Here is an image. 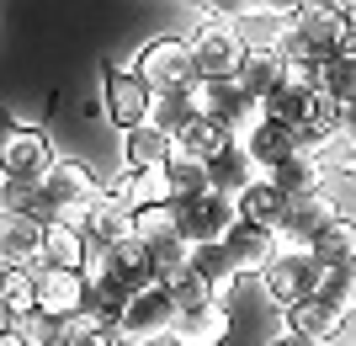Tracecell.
<instances>
[{
	"label": "cell",
	"mask_w": 356,
	"mask_h": 346,
	"mask_svg": "<svg viewBox=\"0 0 356 346\" xmlns=\"http://www.w3.org/2000/svg\"><path fill=\"white\" fill-rule=\"evenodd\" d=\"M90 299V277L86 272H64V267H43L38 272V309L54 320H80Z\"/></svg>",
	"instance_id": "cell-13"
},
{
	"label": "cell",
	"mask_w": 356,
	"mask_h": 346,
	"mask_svg": "<svg viewBox=\"0 0 356 346\" xmlns=\"http://www.w3.org/2000/svg\"><path fill=\"white\" fill-rule=\"evenodd\" d=\"M314 96H319V91H303L298 80H287V86L266 102V118L287 123V128H303V123L314 118Z\"/></svg>",
	"instance_id": "cell-29"
},
{
	"label": "cell",
	"mask_w": 356,
	"mask_h": 346,
	"mask_svg": "<svg viewBox=\"0 0 356 346\" xmlns=\"http://www.w3.org/2000/svg\"><path fill=\"white\" fill-rule=\"evenodd\" d=\"M351 150H356V118H351Z\"/></svg>",
	"instance_id": "cell-41"
},
{
	"label": "cell",
	"mask_w": 356,
	"mask_h": 346,
	"mask_svg": "<svg viewBox=\"0 0 356 346\" xmlns=\"http://www.w3.org/2000/svg\"><path fill=\"white\" fill-rule=\"evenodd\" d=\"M86 261H90V240H86V229H48V267L86 272Z\"/></svg>",
	"instance_id": "cell-30"
},
{
	"label": "cell",
	"mask_w": 356,
	"mask_h": 346,
	"mask_svg": "<svg viewBox=\"0 0 356 346\" xmlns=\"http://www.w3.org/2000/svg\"><path fill=\"white\" fill-rule=\"evenodd\" d=\"M165 293L176 299V309H181V315H192V309H208V304H218V299H213V288L202 283L197 272H181L176 283H165Z\"/></svg>",
	"instance_id": "cell-36"
},
{
	"label": "cell",
	"mask_w": 356,
	"mask_h": 346,
	"mask_svg": "<svg viewBox=\"0 0 356 346\" xmlns=\"http://www.w3.org/2000/svg\"><path fill=\"white\" fill-rule=\"evenodd\" d=\"M16 336L27 346H64L70 341V320H54V315H43V309H32V315H22L11 325Z\"/></svg>",
	"instance_id": "cell-34"
},
{
	"label": "cell",
	"mask_w": 356,
	"mask_h": 346,
	"mask_svg": "<svg viewBox=\"0 0 356 346\" xmlns=\"http://www.w3.org/2000/svg\"><path fill=\"white\" fill-rule=\"evenodd\" d=\"M192 272L213 288V299H218V304L229 299L234 283L245 277V272L234 267V256H229V245H192Z\"/></svg>",
	"instance_id": "cell-22"
},
{
	"label": "cell",
	"mask_w": 356,
	"mask_h": 346,
	"mask_svg": "<svg viewBox=\"0 0 356 346\" xmlns=\"http://www.w3.org/2000/svg\"><path fill=\"white\" fill-rule=\"evenodd\" d=\"M0 346H27V341H22V336H16L11 325H6V336H0Z\"/></svg>",
	"instance_id": "cell-40"
},
{
	"label": "cell",
	"mask_w": 356,
	"mask_h": 346,
	"mask_svg": "<svg viewBox=\"0 0 356 346\" xmlns=\"http://www.w3.org/2000/svg\"><path fill=\"white\" fill-rule=\"evenodd\" d=\"M287 203H293V197H287L282 187L266 176L261 187H250V192L239 197V219H245V224H266V229H277V224H282V213H287Z\"/></svg>",
	"instance_id": "cell-26"
},
{
	"label": "cell",
	"mask_w": 356,
	"mask_h": 346,
	"mask_svg": "<svg viewBox=\"0 0 356 346\" xmlns=\"http://www.w3.org/2000/svg\"><path fill=\"white\" fill-rule=\"evenodd\" d=\"M335 219H341V208H335L325 192L287 203L282 224H277V235H282V251H314V240H319V235H325Z\"/></svg>",
	"instance_id": "cell-11"
},
{
	"label": "cell",
	"mask_w": 356,
	"mask_h": 346,
	"mask_svg": "<svg viewBox=\"0 0 356 346\" xmlns=\"http://www.w3.org/2000/svg\"><path fill=\"white\" fill-rule=\"evenodd\" d=\"M319 283H325V272H319V261H314L309 251H282V256L261 272V288H266V299L277 304V309L319 299Z\"/></svg>",
	"instance_id": "cell-6"
},
{
	"label": "cell",
	"mask_w": 356,
	"mask_h": 346,
	"mask_svg": "<svg viewBox=\"0 0 356 346\" xmlns=\"http://www.w3.org/2000/svg\"><path fill=\"white\" fill-rule=\"evenodd\" d=\"M245 150H250V160L261 171H277V166H287L293 155H303V144H298V128H287V123H277V118H266L261 128H255L250 139H245Z\"/></svg>",
	"instance_id": "cell-18"
},
{
	"label": "cell",
	"mask_w": 356,
	"mask_h": 346,
	"mask_svg": "<svg viewBox=\"0 0 356 346\" xmlns=\"http://www.w3.org/2000/svg\"><path fill=\"white\" fill-rule=\"evenodd\" d=\"M0 304H6V320H22L38 309V272H6L0 277Z\"/></svg>",
	"instance_id": "cell-32"
},
{
	"label": "cell",
	"mask_w": 356,
	"mask_h": 346,
	"mask_svg": "<svg viewBox=\"0 0 356 346\" xmlns=\"http://www.w3.org/2000/svg\"><path fill=\"white\" fill-rule=\"evenodd\" d=\"M314 261H319V272H356V219H335V224L314 240V251H309Z\"/></svg>",
	"instance_id": "cell-21"
},
{
	"label": "cell",
	"mask_w": 356,
	"mask_h": 346,
	"mask_svg": "<svg viewBox=\"0 0 356 346\" xmlns=\"http://www.w3.org/2000/svg\"><path fill=\"white\" fill-rule=\"evenodd\" d=\"M325 176H330V171L319 166L314 155H293L287 166L271 171V181H277V187H282L293 203H298V197H319V192H325Z\"/></svg>",
	"instance_id": "cell-25"
},
{
	"label": "cell",
	"mask_w": 356,
	"mask_h": 346,
	"mask_svg": "<svg viewBox=\"0 0 356 346\" xmlns=\"http://www.w3.org/2000/svg\"><path fill=\"white\" fill-rule=\"evenodd\" d=\"M102 96H106V118L118 123L122 134H134V128H149V123H154V102H160V96L138 80V70H106Z\"/></svg>",
	"instance_id": "cell-9"
},
{
	"label": "cell",
	"mask_w": 356,
	"mask_h": 346,
	"mask_svg": "<svg viewBox=\"0 0 356 346\" xmlns=\"http://www.w3.org/2000/svg\"><path fill=\"white\" fill-rule=\"evenodd\" d=\"M282 325H287V336H303V341H319V346L346 331V320L335 315L325 299H303V304H293V309H282Z\"/></svg>",
	"instance_id": "cell-20"
},
{
	"label": "cell",
	"mask_w": 356,
	"mask_h": 346,
	"mask_svg": "<svg viewBox=\"0 0 356 346\" xmlns=\"http://www.w3.org/2000/svg\"><path fill=\"white\" fill-rule=\"evenodd\" d=\"M341 16L335 6H303L298 22L287 27V43H282V59L287 64H335L341 59Z\"/></svg>",
	"instance_id": "cell-4"
},
{
	"label": "cell",
	"mask_w": 356,
	"mask_h": 346,
	"mask_svg": "<svg viewBox=\"0 0 356 346\" xmlns=\"http://www.w3.org/2000/svg\"><path fill=\"white\" fill-rule=\"evenodd\" d=\"M223 336H229V309H223V304H208V309L181 315L176 331H170V341L176 346H218Z\"/></svg>",
	"instance_id": "cell-23"
},
{
	"label": "cell",
	"mask_w": 356,
	"mask_h": 346,
	"mask_svg": "<svg viewBox=\"0 0 356 346\" xmlns=\"http://www.w3.org/2000/svg\"><path fill=\"white\" fill-rule=\"evenodd\" d=\"M134 240H144L149 251L165 245V240H181V213H176V203H149V208H138L134 213Z\"/></svg>",
	"instance_id": "cell-28"
},
{
	"label": "cell",
	"mask_w": 356,
	"mask_h": 346,
	"mask_svg": "<svg viewBox=\"0 0 356 346\" xmlns=\"http://www.w3.org/2000/svg\"><path fill=\"white\" fill-rule=\"evenodd\" d=\"M202 118H208V86H202V80L186 86V91H170V96L154 102V123H160L170 139H181L186 128H197Z\"/></svg>",
	"instance_id": "cell-17"
},
{
	"label": "cell",
	"mask_w": 356,
	"mask_h": 346,
	"mask_svg": "<svg viewBox=\"0 0 356 346\" xmlns=\"http://www.w3.org/2000/svg\"><path fill=\"white\" fill-rule=\"evenodd\" d=\"M271 346H319V341H303V336H282V341H271Z\"/></svg>",
	"instance_id": "cell-39"
},
{
	"label": "cell",
	"mask_w": 356,
	"mask_h": 346,
	"mask_svg": "<svg viewBox=\"0 0 356 346\" xmlns=\"http://www.w3.org/2000/svg\"><path fill=\"white\" fill-rule=\"evenodd\" d=\"M229 144H234V139L223 134V128H218L213 118H202L197 128H186V134L176 139V150H181V155H192V160H218V155L229 150Z\"/></svg>",
	"instance_id": "cell-33"
},
{
	"label": "cell",
	"mask_w": 356,
	"mask_h": 346,
	"mask_svg": "<svg viewBox=\"0 0 356 346\" xmlns=\"http://www.w3.org/2000/svg\"><path fill=\"white\" fill-rule=\"evenodd\" d=\"M102 192L106 187H96V176H90L80 160H59L54 176L38 187L32 208H38V219H43L48 229H86L96 203H102Z\"/></svg>",
	"instance_id": "cell-2"
},
{
	"label": "cell",
	"mask_w": 356,
	"mask_h": 346,
	"mask_svg": "<svg viewBox=\"0 0 356 346\" xmlns=\"http://www.w3.org/2000/svg\"><path fill=\"white\" fill-rule=\"evenodd\" d=\"M134 203L118 192V187H106L102 203H96V213H90V224H86V240L90 245H102V251H118V245L134 240Z\"/></svg>",
	"instance_id": "cell-14"
},
{
	"label": "cell",
	"mask_w": 356,
	"mask_h": 346,
	"mask_svg": "<svg viewBox=\"0 0 356 346\" xmlns=\"http://www.w3.org/2000/svg\"><path fill=\"white\" fill-rule=\"evenodd\" d=\"M138 80H144L154 96H170V91L197 86V59H192V38H154V43L138 54Z\"/></svg>",
	"instance_id": "cell-5"
},
{
	"label": "cell",
	"mask_w": 356,
	"mask_h": 346,
	"mask_svg": "<svg viewBox=\"0 0 356 346\" xmlns=\"http://www.w3.org/2000/svg\"><path fill=\"white\" fill-rule=\"evenodd\" d=\"M192 59L202 86H223V80H239L250 48H245V38L229 16H202V27L192 32Z\"/></svg>",
	"instance_id": "cell-3"
},
{
	"label": "cell",
	"mask_w": 356,
	"mask_h": 346,
	"mask_svg": "<svg viewBox=\"0 0 356 346\" xmlns=\"http://www.w3.org/2000/svg\"><path fill=\"white\" fill-rule=\"evenodd\" d=\"M208 118L218 123L223 134L234 139V144H245V139L266 123V107L255 102L250 91L239 86V80H223V86H208Z\"/></svg>",
	"instance_id": "cell-10"
},
{
	"label": "cell",
	"mask_w": 356,
	"mask_h": 346,
	"mask_svg": "<svg viewBox=\"0 0 356 346\" xmlns=\"http://www.w3.org/2000/svg\"><path fill=\"white\" fill-rule=\"evenodd\" d=\"M223 245H229V256H234L239 272H266L271 261L282 256V235L266 229V224H245V219H239V229Z\"/></svg>",
	"instance_id": "cell-16"
},
{
	"label": "cell",
	"mask_w": 356,
	"mask_h": 346,
	"mask_svg": "<svg viewBox=\"0 0 356 346\" xmlns=\"http://www.w3.org/2000/svg\"><path fill=\"white\" fill-rule=\"evenodd\" d=\"M165 181H170V203H192V197H208L213 192V176H208V160H192L181 155L165 166Z\"/></svg>",
	"instance_id": "cell-27"
},
{
	"label": "cell",
	"mask_w": 356,
	"mask_h": 346,
	"mask_svg": "<svg viewBox=\"0 0 356 346\" xmlns=\"http://www.w3.org/2000/svg\"><path fill=\"white\" fill-rule=\"evenodd\" d=\"M118 192L134 208H149V203H170V181H165V171H122Z\"/></svg>",
	"instance_id": "cell-31"
},
{
	"label": "cell",
	"mask_w": 356,
	"mask_h": 346,
	"mask_svg": "<svg viewBox=\"0 0 356 346\" xmlns=\"http://www.w3.org/2000/svg\"><path fill=\"white\" fill-rule=\"evenodd\" d=\"M0 261H6V272L48 267V224L38 213H6L0 219Z\"/></svg>",
	"instance_id": "cell-8"
},
{
	"label": "cell",
	"mask_w": 356,
	"mask_h": 346,
	"mask_svg": "<svg viewBox=\"0 0 356 346\" xmlns=\"http://www.w3.org/2000/svg\"><path fill=\"white\" fill-rule=\"evenodd\" d=\"M341 64H356V27L341 32Z\"/></svg>",
	"instance_id": "cell-38"
},
{
	"label": "cell",
	"mask_w": 356,
	"mask_h": 346,
	"mask_svg": "<svg viewBox=\"0 0 356 346\" xmlns=\"http://www.w3.org/2000/svg\"><path fill=\"white\" fill-rule=\"evenodd\" d=\"M330 171H341V176H351V181H356V150H341L335 160H330Z\"/></svg>",
	"instance_id": "cell-37"
},
{
	"label": "cell",
	"mask_w": 356,
	"mask_h": 346,
	"mask_svg": "<svg viewBox=\"0 0 356 346\" xmlns=\"http://www.w3.org/2000/svg\"><path fill=\"white\" fill-rule=\"evenodd\" d=\"M128 346H144V341H128Z\"/></svg>",
	"instance_id": "cell-42"
},
{
	"label": "cell",
	"mask_w": 356,
	"mask_h": 346,
	"mask_svg": "<svg viewBox=\"0 0 356 346\" xmlns=\"http://www.w3.org/2000/svg\"><path fill=\"white\" fill-rule=\"evenodd\" d=\"M176 320H181L176 299H170L165 288H149V293H138V299L128 304V309H122V331H128V341L154 346L160 336H170V331H176Z\"/></svg>",
	"instance_id": "cell-12"
},
{
	"label": "cell",
	"mask_w": 356,
	"mask_h": 346,
	"mask_svg": "<svg viewBox=\"0 0 356 346\" xmlns=\"http://www.w3.org/2000/svg\"><path fill=\"white\" fill-rule=\"evenodd\" d=\"M122 155H128L122 171H165L170 160H176V139L165 134L160 123H149V128L122 134Z\"/></svg>",
	"instance_id": "cell-19"
},
{
	"label": "cell",
	"mask_w": 356,
	"mask_h": 346,
	"mask_svg": "<svg viewBox=\"0 0 356 346\" xmlns=\"http://www.w3.org/2000/svg\"><path fill=\"white\" fill-rule=\"evenodd\" d=\"M208 176H213V192H218V197H234V203H239L250 187H261V181H266V171L250 160V150H245V144H229L218 160H208Z\"/></svg>",
	"instance_id": "cell-15"
},
{
	"label": "cell",
	"mask_w": 356,
	"mask_h": 346,
	"mask_svg": "<svg viewBox=\"0 0 356 346\" xmlns=\"http://www.w3.org/2000/svg\"><path fill=\"white\" fill-rule=\"evenodd\" d=\"M319 299H325L341 320H351V315H356V272H325Z\"/></svg>",
	"instance_id": "cell-35"
},
{
	"label": "cell",
	"mask_w": 356,
	"mask_h": 346,
	"mask_svg": "<svg viewBox=\"0 0 356 346\" xmlns=\"http://www.w3.org/2000/svg\"><path fill=\"white\" fill-rule=\"evenodd\" d=\"M287 80H293V70H287L282 54H250V59H245V70H239V86L250 91L261 107H266L271 96L287 86Z\"/></svg>",
	"instance_id": "cell-24"
},
{
	"label": "cell",
	"mask_w": 356,
	"mask_h": 346,
	"mask_svg": "<svg viewBox=\"0 0 356 346\" xmlns=\"http://www.w3.org/2000/svg\"><path fill=\"white\" fill-rule=\"evenodd\" d=\"M59 166L54 155V139L43 128H22L11 123L6 128V144H0V176H6V213H27V203L38 197L48 176Z\"/></svg>",
	"instance_id": "cell-1"
},
{
	"label": "cell",
	"mask_w": 356,
	"mask_h": 346,
	"mask_svg": "<svg viewBox=\"0 0 356 346\" xmlns=\"http://www.w3.org/2000/svg\"><path fill=\"white\" fill-rule=\"evenodd\" d=\"M176 213H181V240L186 245H223L239 229V203L234 197H218V192L176 203Z\"/></svg>",
	"instance_id": "cell-7"
}]
</instances>
